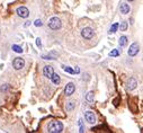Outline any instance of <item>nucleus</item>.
Masks as SVG:
<instances>
[{"label": "nucleus", "mask_w": 143, "mask_h": 133, "mask_svg": "<svg viewBox=\"0 0 143 133\" xmlns=\"http://www.w3.org/2000/svg\"><path fill=\"white\" fill-rule=\"evenodd\" d=\"M16 12H17V15H18L19 17H21V18H27V17L29 16V10H28V8L24 7V6L17 8Z\"/></svg>", "instance_id": "6"}, {"label": "nucleus", "mask_w": 143, "mask_h": 133, "mask_svg": "<svg viewBox=\"0 0 143 133\" xmlns=\"http://www.w3.org/2000/svg\"><path fill=\"white\" fill-rule=\"evenodd\" d=\"M24 65H25V61L23 58H16L12 61V67L15 70H20L24 68Z\"/></svg>", "instance_id": "5"}, {"label": "nucleus", "mask_w": 143, "mask_h": 133, "mask_svg": "<svg viewBox=\"0 0 143 133\" xmlns=\"http://www.w3.org/2000/svg\"><path fill=\"white\" fill-rule=\"evenodd\" d=\"M63 70L66 71V72H68V73H71V75H73V73H74V70H73V69H71L70 67H66V65H63Z\"/></svg>", "instance_id": "20"}, {"label": "nucleus", "mask_w": 143, "mask_h": 133, "mask_svg": "<svg viewBox=\"0 0 143 133\" xmlns=\"http://www.w3.org/2000/svg\"><path fill=\"white\" fill-rule=\"evenodd\" d=\"M84 119L88 123L90 124H95L96 123V116H95V113L91 111H86L84 112Z\"/></svg>", "instance_id": "7"}, {"label": "nucleus", "mask_w": 143, "mask_h": 133, "mask_svg": "<svg viewBox=\"0 0 143 133\" xmlns=\"http://www.w3.org/2000/svg\"><path fill=\"white\" fill-rule=\"evenodd\" d=\"M127 42H129V40H127L126 36H121L120 41H118V44H120L121 46H125V45L127 44Z\"/></svg>", "instance_id": "14"}, {"label": "nucleus", "mask_w": 143, "mask_h": 133, "mask_svg": "<svg viewBox=\"0 0 143 133\" xmlns=\"http://www.w3.org/2000/svg\"><path fill=\"white\" fill-rule=\"evenodd\" d=\"M79 132H80V133L83 132V126H82V125H80V130H79Z\"/></svg>", "instance_id": "26"}, {"label": "nucleus", "mask_w": 143, "mask_h": 133, "mask_svg": "<svg viewBox=\"0 0 143 133\" xmlns=\"http://www.w3.org/2000/svg\"><path fill=\"white\" fill-rule=\"evenodd\" d=\"M94 98H95V93L94 91H89V93L87 94V96H86V101L88 102V103H92L94 102Z\"/></svg>", "instance_id": "13"}, {"label": "nucleus", "mask_w": 143, "mask_h": 133, "mask_svg": "<svg viewBox=\"0 0 143 133\" xmlns=\"http://www.w3.org/2000/svg\"><path fill=\"white\" fill-rule=\"evenodd\" d=\"M51 79H52V82H53L54 85H59L60 82H61V78H60V76L58 75V73H53Z\"/></svg>", "instance_id": "12"}, {"label": "nucleus", "mask_w": 143, "mask_h": 133, "mask_svg": "<svg viewBox=\"0 0 143 133\" xmlns=\"http://www.w3.org/2000/svg\"><path fill=\"white\" fill-rule=\"evenodd\" d=\"M9 88H10L9 85H3V86H1V88H0V91H2V93H5V91H7Z\"/></svg>", "instance_id": "21"}, {"label": "nucleus", "mask_w": 143, "mask_h": 133, "mask_svg": "<svg viewBox=\"0 0 143 133\" xmlns=\"http://www.w3.org/2000/svg\"><path fill=\"white\" fill-rule=\"evenodd\" d=\"M47 131L50 133H60L63 131V124L60 121H52L47 126Z\"/></svg>", "instance_id": "1"}, {"label": "nucleus", "mask_w": 143, "mask_h": 133, "mask_svg": "<svg viewBox=\"0 0 143 133\" xmlns=\"http://www.w3.org/2000/svg\"><path fill=\"white\" fill-rule=\"evenodd\" d=\"M117 29H118V24L115 23V24H113V25L110 26V29H109V32L108 33H109V34H112V33L114 34V33L117 32Z\"/></svg>", "instance_id": "15"}, {"label": "nucleus", "mask_w": 143, "mask_h": 133, "mask_svg": "<svg viewBox=\"0 0 143 133\" xmlns=\"http://www.w3.org/2000/svg\"><path fill=\"white\" fill-rule=\"evenodd\" d=\"M53 73H54V70H53V67H51V65H45L44 68H43V75H44V77L51 78Z\"/></svg>", "instance_id": "9"}, {"label": "nucleus", "mask_w": 143, "mask_h": 133, "mask_svg": "<svg viewBox=\"0 0 143 133\" xmlns=\"http://www.w3.org/2000/svg\"><path fill=\"white\" fill-rule=\"evenodd\" d=\"M81 36L84 40H90V38L94 37V30L90 27H84L83 29L81 30Z\"/></svg>", "instance_id": "4"}, {"label": "nucleus", "mask_w": 143, "mask_h": 133, "mask_svg": "<svg viewBox=\"0 0 143 133\" xmlns=\"http://www.w3.org/2000/svg\"><path fill=\"white\" fill-rule=\"evenodd\" d=\"M34 25H35L36 27H40V26L43 25V23H42V20H41V19H36V20L34 21Z\"/></svg>", "instance_id": "22"}, {"label": "nucleus", "mask_w": 143, "mask_h": 133, "mask_svg": "<svg viewBox=\"0 0 143 133\" xmlns=\"http://www.w3.org/2000/svg\"><path fill=\"white\" fill-rule=\"evenodd\" d=\"M79 125H82V120H79Z\"/></svg>", "instance_id": "27"}, {"label": "nucleus", "mask_w": 143, "mask_h": 133, "mask_svg": "<svg viewBox=\"0 0 143 133\" xmlns=\"http://www.w3.org/2000/svg\"><path fill=\"white\" fill-rule=\"evenodd\" d=\"M79 72H80V68L79 67H77V68L74 69V73H79Z\"/></svg>", "instance_id": "25"}, {"label": "nucleus", "mask_w": 143, "mask_h": 133, "mask_svg": "<svg viewBox=\"0 0 143 133\" xmlns=\"http://www.w3.org/2000/svg\"><path fill=\"white\" fill-rule=\"evenodd\" d=\"M74 103H73V102H69V103H67V106H66V108H67V111H68V112H71V111L73 110V108H74Z\"/></svg>", "instance_id": "17"}, {"label": "nucleus", "mask_w": 143, "mask_h": 133, "mask_svg": "<svg viewBox=\"0 0 143 133\" xmlns=\"http://www.w3.org/2000/svg\"><path fill=\"white\" fill-rule=\"evenodd\" d=\"M42 58L44 59V60H53L54 59V58H51V56H47V55H43Z\"/></svg>", "instance_id": "24"}, {"label": "nucleus", "mask_w": 143, "mask_h": 133, "mask_svg": "<svg viewBox=\"0 0 143 133\" xmlns=\"http://www.w3.org/2000/svg\"><path fill=\"white\" fill-rule=\"evenodd\" d=\"M11 49H12V51L16 52V53H21V52H23V49H21V47L19 46V45H16V44L12 45Z\"/></svg>", "instance_id": "18"}, {"label": "nucleus", "mask_w": 143, "mask_h": 133, "mask_svg": "<svg viewBox=\"0 0 143 133\" xmlns=\"http://www.w3.org/2000/svg\"><path fill=\"white\" fill-rule=\"evenodd\" d=\"M36 45H37L38 47H41V46H42V41H41V38H40V37H37V38H36Z\"/></svg>", "instance_id": "23"}, {"label": "nucleus", "mask_w": 143, "mask_h": 133, "mask_svg": "<svg viewBox=\"0 0 143 133\" xmlns=\"http://www.w3.org/2000/svg\"><path fill=\"white\" fill-rule=\"evenodd\" d=\"M118 27L121 28V30L125 32V30L127 29V27H129V24H127V21H122V23H121V25H118Z\"/></svg>", "instance_id": "16"}, {"label": "nucleus", "mask_w": 143, "mask_h": 133, "mask_svg": "<svg viewBox=\"0 0 143 133\" xmlns=\"http://www.w3.org/2000/svg\"><path fill=\"white\" fill-rule=\"evenodd\" d=\"M140 52V45H139V43H136V42H134L133 44L130 46V49H129V51H127V54H129L130 56H135L136 54Z\"/></svg>", "instance_id": "3"}, {"label": "nucleus", "mask_w": 143, "mask_h": 133, "mask_svg": "<svg viewBox=\"0 0 143 133\" xmlns=\"http://www.w3.org/2000/svg\"><path fill=\"white\" fill-rule=\"evenodd\" d=\"M75 90V86L73 82H69L68 85L66 86V88H64V94H66V96H71L73 93H74Z\"/></svg>", "instance_id": "8"}, {"label": "nucleus", "mask_w": 143, "mask_h": 133, "mask_svg": "<svg viewBox=\"0 0 143 133\" xmlns=\"http://www.w3.org/2000/svg\"><path fill=\"white\" fill-rule=\"evenodd\" d=\"M136 86H138V81H136L135 78L131 77L129 79V81H127V89L129 90H133V89L136 88Z\"/></svg>", "instance_id": "10"}, {"label": "nucleus", "mask_w": 143, "mask_h": 133, "mask_svg": "<svg viewBox=\"0 0 143 133\" xmlns=\"http://www.w3.org/2000/svg\"><path fill=\"white\" fill-rule=\"evenodd\" d=\"M118 55H120V51L116 49L109 52V56H112V58H116V56H118Z\"/></svg>", "instance_id": "19"}, {"label": "nucleus", "mask_w": 143, "mask_h": 133, "mask_svg": "<svg viewBox=\"0 0 143 133\" xmlns=\"http://www.w3.org/2000/svg\"><path fill=\"white\" fill-rule=\"evenodd\" d=\"M130 10H131V9H130V6L127 5V3L123 2L122 5H121V12H122V14H124V15L129 14Z\"/></svg>", "instance_id": "11"}, {"label": "nucleus", "mask_w": 143, "mask_h": 133, "mask_svg": "<svg viewBox=\"0 0 143 133\" xmlns=\"http://www.w3.org/2000/svg\"><path fill=\"white\" fill-rule=\"evenodd\" d=\"M62 26V23H61V19L58 18V17H52L51 19L49 20V27L51 29H60Z\"/></svg>", "instance_id": "2"}, {"label": "nucleus", "mask_w": 143, "mask_h": 133, "mask_svg": "<svg viewBox=\"0 0 143 133\" xmlns=\"http://www.w3.org/2000/svg\"><path fill=\"white\" fill-rule=\"evenodd\" d=\"M129 1H133V0H129Z\"/></svg>", "instance_id": "28"}]
</instances>
